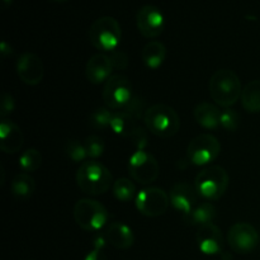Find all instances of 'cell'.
Segmentation results:
<instances>
[{
	"mask_svg": "<svg viewBox=\"0 0 260 260\" xmlns=\"http://www.w3.org/2000/svg\"><path fill=\"white\" fill-rule=\"evenodd\" d=\"M198 248L206 255H217L225 250V240L223 234L215 223H208L198 228L196 234Z\"/></svg>",
	"mask_w": 260,
	"mask_h": 260,
	"instance_id": "13",
	"label": "cell"
},
{
	"mask_svg": "<svg viewBox=\"0 0 260 260\" xmlns=\"http://www.w3.org/2000/svg\"><path fill=\"white\" fill-rule=\"evenodd\" d=\"M102 95L107 108L113 111L126 108L134 99L131 81L122 74H114L104 84Z\"/></svg>",
	"mask_w": 260,
	"mask_h": 260,
	"instance_id": "7",
	"label": "cell"
},
{
	"mask_svg": "<svg viewBox=\"0 0 260 260\" xmlns=\"http://www.w3.org/2000/svg\"><path fill=\"white\" fill-rule=\"evenodd\" d=\"M15 108V103L13 96L10 95L9 93H4L3 94V101H2V111H0V116L2 118L4 119L5 117L9 116Z\"/></svg>",
	"mask_w": 260,
	"mask_h": 260,
	"instance_id": "32",
	"label": "cell"
},
{
	"mask_svg": "<svg viewBox=\"0 0 260 260\" xmlns=\"http://www.w3.org/2000/svg\"><path fill=\"white\" fill-rule=\"evenodd\" d=\"M113 194L121 202H131L136 200V187L132 180L127 178H119L113 183Z\"/></svg>",
	"mask_w": 260,
	"mask_h": 260,
	"instance_id": "25",
	"label": "cell"
},
{
	"mask_svg": "<svg viewBox=\"0 0 260 260\" xmlns=\"http://www.w3.org/2000/svg\"><path fill=\"white\" fill-rule=\"evenodd\" d=\"M53 2H57V3H62V2H68V0H53Z\"/></svg>",
	"mask_w": 260,
	"mask_h": 260,
	"instance_id": "36",
	"label": "cell"
},
{
	"mask_svg": "<svg viewBox=\"0 0 260 260\" xmlns=\"http://www.w3.org/2000/svg\"><path fill=\"white\" fill-rule=\"evenodd\" d=\"M84 145H85L86 152H88V157L90 159H98L103 155L104 149V142L103 140L99 136H95V135H91V136H88L84 141Z\"/></svg>",
	"mask_w": 260,
	"mask_h": 260,
	"instance_id": "29",
	"label": "cell"
},
{
	"mask_svg": "<svg viewBox=\"0 0 260 260\" xmlns=\"http://www.w3.org/2000/svg\"><path fill=\"white\" fill-rule=\"evenodd\" d=\"M17 74L20 80L27 85H38L45 75L42 60L35 53H23L17 61Z\"/></svg>",
	"mask_w": 260,
	"mask_h": 260,
	"instance_id": "15",
	"label": "cell"
},
{
	"mask_svg": "<svg viewBox=\"0 0 260 260\" xmlns=\"http://www.w3.org/2000/svg\"><path fill=\"white\" fill-rule=\"evenodd\" d=\"M12 2H13V0H3V7L7 8L8 5L12 4Z\"/></svg>",
	"mask_w": 260,
	"mask_h": 260,
	"instance_id": "35",
	"label": "cell"
},
{
	"mask_svg": "<svg viewBox=\"0 0 260 260\" xmlns=\"http://www.w3.org/2000/svg\"><path fill=\"white\" fill-rule=\"evenodd\" d=\"M109 57L113 62L114 69H117V70H124L128 65V56L123 51H113V52H111Z\"/></svg>",
	"mask_w": 260,
	"mask_h": 260,
	"instance_id": "31",
	"label": "cell"
},
{
	"mask_svg": "<svg viewBox=\"0 0 260 260\" xmlns=\"http://www.w3.org/2000/svg\"><path fill=\"white\" fill-rule=\"evenodd\" d=\"M24 144L23 132L14 122L4 118L0 122V149L5 154L20 151Z\"/></svg>",
	"mask_w": 260,
	"mask_h": 260,
	"instance_id": "17",
	"label": "cell"
},
{
	"mask_svg": "<svg viewBox=\"0 0 260 260\" xmlns=\"http://www.w3.org/2000/svg\"><path fill=\"white\" fill-rule=\"evenodd\" d=\"M103 246L104 241L96 240L95 243H94V249L85 256L84 260H108L106 254L103 253Z\"/></svg>",
	"mask_w": 260,
	"mask_h": 260,
	"instance_id": "33",
	"label": "cell"
},
{
	"mask_svg": "<svg viewBox=\"0 0 260 260\" xmlns=\"http://www.w3.org/2000/svg\"><path fill=\"white\" fill-rule=\"evenodd\" d=\"M35 179L28 173H19L13 178L10 183V190L13 196L18 198H28L35 193Z\"/></svg>",
	"mask_w": 260,
	"mask_h": 260,
	"instance_id": "24",
	"label": "cell"
},
{
	"mask_svg": "<svg viewBox=\"0 0 260 260\" xmlns=\"http://www.w3.org/2000/svg\"><path fill=\"white\" fill-rule=\"evenodd\" d=\"M198 196L200 194L193 185L183 182L175 183L169 193L170 205L185 217L197 206Z\"/></svg>",
	"mask_w": 260,
	"mask_h": 260,
	"instance_id": "14",
	"label": "cell"
},
{
	"mask_svg": "<svg viewBox=\"0 0 260 260\" xmlns=\"http://www.w3.org/2000/svg\"><path fill=\"white\" fill-rule=\"evenodd\" d=\"M104 238H106L107 243H109L119 250H127L135 243L134 231L122 222L111 223L107 228Z\"/></svg>",
	"mask_w": 260,
	"mask_h": 260,
	"instance_id": "18",
	"label": "cell"
},
{
	"mask_svg": "<svg viewBox=\"0 0 260 260\" xmlns=\"http://www.w3.org/2000/svg\"><path fill=\"white\" fill-rule=\"evenodd\" d=\"M41 164H42V155L36 149L25 150L19 157V167L25 173L36 172L41 167Z\"/></svg>",
	"mask_w": 260,
	"mask_h": 260,
	"instance_id": "26",
	"label": "cell"
},
{
	"mask_svg": "<svg viewBox=\"0 0 260 260\" xmlns=\"http://www.w3.org/2000/svg\"><path fill=\"white\" fill-rule=\"evenodd\" d=\"M113 177L108 168L95 160L84 161L76 172V184L89 196H101L112 187Z\"/></svg>",
	"mask_w": 260,
	"mask_h": 260,
	"instance_id": "1",
	"label": "cell"
},
{
	"mask_svg": "<svg viewBox=\"0 0 260 260\" xmlns=\"http://www.w3.org/2000/svg\"><path fill=\"white\" fill-rule=\"evenodd\" d=\"M122 38V29L118 20L113 17H101L91 24L89 40L96 50L113 52L117 50Z\"/></svg>",
	"mask_w": 260,
	"mask_h": 260,
	"instance_id": "5",
	"label": "cell"
},
{
	"mask_svg": "<svg viewBox=\"0 0 260 260\" xmlns=\"http://www.w3.org/2000/svg\"><path fill=\"white\" fill-rule=\"evenodd\" d=\"M228 172L220 165H211L205 168L197 174L194 187L201 197L206 198L208 202L217 201L226 193L229 187Z\"/></svg>",
	"mask_w": 260,
	"mask_h": 260,
	"instance_id": "4",
	"label": "cell"
},
{
	"mask_svg": "<svg viewBox=\"0 0 260 260\" xmlns=\"http://www.w3.org/2000/svg\"><path fill=\"white\" fill-rule=\"evenodd\" d=\"M146 128L160 139H169L178 134L180 128V118L175 109L167 104H154L144 113Z\"/></svg>",
	"mask_w": 260,
	"mask_h": 260,
	"instance_id": "3",
	"label": "cell"
},
{
	"mask_svg": "<svg viewBox=\"0 0 260 260\" xmlns=\"http://www.w3.org/2000/svg\"><path fill=\"white\" fill-rule=\"evenodd\" d=\"M170 205L169 194L157 187H149L140 190L136 197V208L147 217H159L167 212Z\"/></svg>",
	"mask_w": 260,
	"mask_h": 260,
	"instance_id": "10",
	"label": "cell"
},
{
	"mask_svg": "<svg viewBox=\"0 0 260 260\" xmlns=\"http://www.w3.org/2000/svg\"><path fill=\"white\" fill-rule=\"evenodd\" d=\"M167 56V47L160 41H150L144 46L141 52L142 61L150 69H159Z\"/></svg>",
	"mask_w": 260,
	"mask_h": 260,
	"instance_id": "21",
	"label": "cell"
},
{
	"mask_svg": "<svg viewBox=\"0 0 260 260\" xmlns=\"http://www.w3.org/2000/svg\"><path fill=\"white\" fill-rule=\"evenodd\" d=\"M239 124H240V116L238 112L231 108H226L225 111L221 112V127H223L226 131H236Z\"/></svg>",
	"mask_w": 260,
	"mask_h": 260,
	"instance_id": "30",
	"label": "cell"
},
{
	"mask_svg": "<svg viewBox=\"0 0 260 260\" xmlns=\"http://www.w3.org/2000/svg\"><path fill=\"white\" fill-rule=\"evenodd\" d=\"M113 114L109 108H102L95 109L90 116V126L95 129H106L111 127L112 119H113Z\"/></svg>",
	"mask_w": 260,
	"mask_h": 260,
	"instance_id": "27",
	"label": "cell"
},
{
	"mask_svg": "<svg viewBox=\"0 0 260 260\" xmlns=\"http://www.w3.org/2000/svg\"><path fill=\"white\" fill-rule=\"evenodd\" d=\"M65 151L69 159L73 160L74 162H81L88 159L85 145H84V142L78 141V140H69L65 145Z\"/></svg>",
	"mask_w": 260,
	"mask_h": 260,
	"instance_id": "28",
	"label": "cell"
},
{
	"mask_svg": "<svg viewBox=\"0 0 260 260\" xmlns=\"http://www.w3.org/2000/svg\"><path fill=\"white\" fill-rule=\"evenodd\" d=\"M114 66L111 57L106 53H96L89 58L85 68L86 79L91 84L99 85L102 83H106L112 76Z\"/></svg>",
	"mask_w": 260,
	"mask_h": 260,
	"instance_id": "16",
	"label": "cell"
},
{
	"mask_svg": "<svg viewBox=\"0 0 260 260\" xmlns=\"http://www.w3.org/2000/svg\"><path fill=\"white\" fill-rule=\"evenodd\" d=\"M128 173L140 184H151L160 174L159 162L154 155L144 149H137L128 160Z\"/></svg>",
	"mask_w": 260,
	"mask_h": 260,
	"instance_id": "8",
	"label": "cell"
},
{
	"mask_svg": "<svg viewBox=\"0 0 260 260\" xmlns=\"http://www.w3.org/2000/svg\"><path fill=\"white\" fill-rule=\"evenodd\" d=\"M243 86L235 71L221 69L210 80V95L218 106L230 108L240 99Z\"/></svg>",
	"mask_w": 260,
	"mask_h": 260,
	"instance_id": "2",
	"label": "cell"
},
{
	"mask_svg": "<svg viewBox=\"0 0 260 260\" xmlns=\"http://www.w3.org/2000/svg\"><path fill=\"white\" fill-rule=\"evenodd\" d=\"M74 218L79 228L95 233L107 225L109 215L101 202L90 198H83L74 206Z\"/></svg>",
	"mask_w": 260,
	"mask_h": 260,
	"instance_id": "6",
	"label": "cell"
},
{
	"mask_svg": "<svg viewBox=\"0 0 260 260\" xmlns=\"http://www.w3.org/2000/svg\"><path fill=\"white\" fill-rule=\"evenodd\" d=\"M137 118H135L131 113L126 111H119L113 114L111 128L113 129L114 134L119 135L122 137H135L141 132V129L137 126Z\"/></svg>",
	"mask_w": 260,
	"mask_h": 260,
	"instance_id": "20",
	"label": "cell"
},
{
	"mask_svg": "<svg viewBox=\"0 0 260 260\" xmlns=\"http://www.w3.org/2000/svg\"><path fill=\"white\" fill-rule=\"evenodd\" d=\"M139 32L146 38H156L164 30L165 19L161 10L155 5H144L136 15Z\"/></svg>",
	"mask_w": 260,
	"mask_h": 260,
	"instance_id": "12",
	"label": "cell"
},
{
	"mask_svg": "<svg viewBox=\"0 0 260 260\" xmlns=\"http://www.w3.org/2000/svg\"><path fill=\"white\" fill-rule=\"evenodd\" d=\"M228 243L236 254H250L259 244V234L253 225L238 222L228 233Z\"/></svg>",
	"mask_w": 260,
	"mask_h": 260,
	"instance_id": "11",
	"label": "cell"
},
{
	"mask_svg": "<svg viewBox=\"0 0 260 260\" xmlns=\"http://www.w3.org/2000/svg\"><path fill=\"white\" fill-rule=\"evenodd\" d=\"M196 122L207 129H217L221 127V111L217 106L207 102L197 104L193 111Z\"/></svg>",
	"mask_w": 260,
	"mask_h": 260,
	"instance_id": "19",
	"label": "cell"
},
{
	"mask_svg": "<svg viewBox=\"0 0 260 260\" xmlns=\"http://www.w3.org/2000/svg\"><path fill=\"white\" fill-rule=\"evenodd\" d=\"M2 53L4 56H7L8 53H12V48H10V46H8L7 42L2 43Z\"/></svg>",
	"mask_w": 260,
	"mask_h": 260,
	"instance_id": "34",
	"label": "cell"
},
{
	"mask_svg": "<svg viewBox=\"0 0 260 260\" xmlns=\"http://www.w3.org/2000/svg\"><path fill=\"white\" fill-rule=\"evenodd\" d=\"M241 104L249 113L260 112V80H253L244 86L241 91Z\"/></svg>",
	"mask_w": 260,
	"mask_h": 260,
	"instance_id": "23",
	"label": "cell"
},
{
	"mask_svg": "<svg viewBox=\"0 0 260 260\" xmlns=\"http://www.w3.org/2000/svg\"><path fill=\"white\" fill-rule=\"evenodd\" d=\"M216 217V207L211 202H202L196 206L192 210V212L188 216H185V221L189 225L201 228L203 225L212 223V221Z\"/></svg>",
	"mask_w": 260,
	"mask_h": 260,
	"instance_id": "22",
	"label": "cell"
},
{
	"mask_svg": "<svg viewBox=\"0 0 260 260\" xmlns=\"http://www.w3.org/2000/svg\"><path fill=\"white\" fill-rule=\"evenodd\" d=\"M221 152V144L217 137L211 134H201L189 142L187 156L192 164L203 167L217 159Z\"/></svg>",
	"mask_w": 260,
	"mask_h": 260,
	"instance_id": "9",
	"label": "cell"
}]
</instances>
